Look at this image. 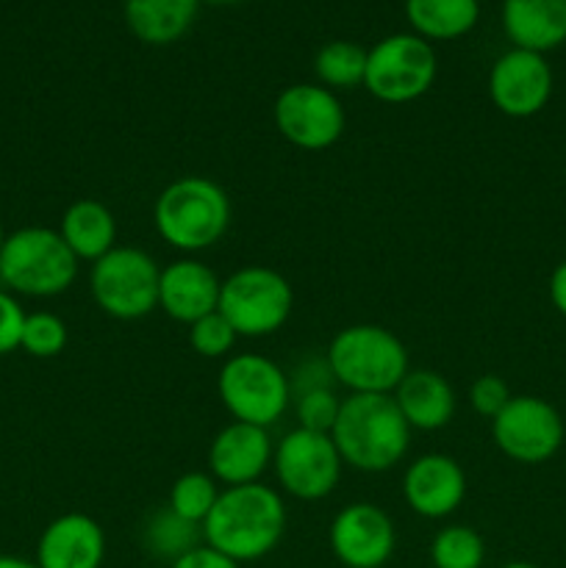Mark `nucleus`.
Segmentation results:
<instances>
[{
    "label": "nucleus",
    "instance_id": "19",
    "mask_svg": "<svg viewBox=\"0 0 566 568\" xmlns=\"http://www.w3.org/2000/svg\"><path fill=\"white\" fill-rule=\"evenodd\" d=\"M392 397L411 430H442L455 416L453 386L447 377L433 369H408Z\"/></svg>",
    "mask_w": 566,
    "mask_h": 568
},
{
    "label": "nucleus",
    "instance_id": "24",
    "mask_svg": "<svg viewBox=\"0 0 566 568\" xmlns=\"http://www.w3.org/2000/svg\"><path fill=\"white\" fill-rule=\"evenodd\" d=\"M198 538H203V527L181 519V516L172 514L170 508L155 510L142 530L144 549H148L153 558L166 560V564H172V560H178L181 555L200 547Z\"/></svg>",
    "mask_w": 566,
    "mask_h": 568
},
{
    "label": "nucleus",
    "instance_id": "11",
    "mask_svg": "<svg viewBox=\"0 0 566 568\" xmlns=\"http://www.w3.org/2000/svg\"><path fill=\"white\" fill-rule=\"evenodd\" d=\"M566 427L547 399L519 394L492 419V438L505 458L525 466L547 464L564 447Z\"/></svg>",
    "mask_w": 566,
    "mask_h": 568
},
{
    "label": "nucleus",
    "instance_id": "39",
    "mask_svg": "<svg viewBox=\"0 0 566 568\" xmlns=\"http://www.w3.org/2000/svg\"><path fill=\"white\" fill-rule=\"evenodd\" d=\"M209 3H220V6H228V3H239V0H209Z\"/></svg>",
    "mask_w": 566,
    "mask_h": 568
},
{
    "label": "nucleus",
    "instance_id": "9",
    "mask_svg": "<svg viewBox=\"0 0 566 568\" xmlns=\"http://www.w3.org/2000/svg\"><path fill=\"white\" fill-rule=\"evenodd\" d=\"M436 75V50L416 33H392L366 50L364 87L381 103H411L431 92Z\"/></svg>",
    "mask_w": 566,
    "mask_h": 568
},
{
    "label": "nucleus",
    "instance_id": "32",
    "mask_svg": "<svg viewBox=\"0 0 566 568\" xmlns=\"http://www.w3.org/2000/svg\"><path fill=\"white\" fill-rule=\"evenodd\" d=\"M22 325H26V311L20 300L0 286V355H9L20 347Z\"/></svg>",
    "mask_w": 566,
    "mask_h": 568
},
{
    "label": "nucleus",
    "instance_id": "26",
    "mask_svg": "<svg viewBox=\"0 0 566 568\" xmlns=\"http://www.w3.org/2000/svg\"><path fill=\"white\" fill-rule=\"evenodd\" d=\"M483 560H486V541L475 527L447 525L433 536V568H483Z\"/></svg>",
    "mask_w": 566,
    "mask_h": 568
},
{
    "label": "nucleus",
    "instance_id": "3",
    "mask_svg": "<svg viewBox=\"0 0 566 568\" xmlns=\"http://www.w3.org/2000/svg\"><path fill=\"white\" fill-rule=\"evenodd\" d=\"M159 236L181 253H203L231 227V197L216 181L203 175H183L166 183L153 205Z\"/></svg>",
    "mask_w": 566,
    "mask_h": 568
},
{
    "label": "nucleus",
    "instance_id": "27",
    "mask_svg": "<svg viewBox=\"0 0 566 568\" xmlns=\"http://www.w3.org/2000/svg\"><path fill=\"white\" fill-rule=\"evenodd\" d=\"M216 499H220V486H216V480L209 471H186V475H181L172 483L166 508L175 516H181V519L203 527Z\"/></svg>",
    "mask_w": 566,
    "mask_h": 568
},
{
    "label": "nucleus",
    "instance_id": "1",
    "mask_svg": "<svg viewBox=\"0 0 566 568\" xmlns=\"http://www.w3.org/2000/svg\"><path fill=\"white\" fill-rule=\"evenodd\" d=\"M283 532L286 505L275 488L261 480L220 491L203 521V541L239 566L266 558L281 544Z\"/></svg>",
    "mask_w": 566,
    "mask_h": 568
},
{
    "label": "nucleus",
    "instance_id": "29",
    "mask_svg": "<svg viewBox=\"0 0 566 568\" xmlns=\"http://www.w3.org/2000/svg\"><path fill=\"white\" fill-rule=\"evenodd\" d=\"M236 342L239 333L233 331V325L220 311L189 325V344L203 358H225V355L233 353Z\"/></svg>",
    "mask_w": 566,
    "mask_h": 568
},
{
    "label": "nucleus",
    "instance_id": "25",
    "mask_svg": "<svg viewBox=\"0 0 566 568\" xmlns=\"http://www.w3.org/2000/svg\"><path fill=\"white\" fill-rule=\"evenodd\" d=\"M314 72L320 78V87L331 89V92L364 87L366 50L361 44L347 42V39L322 44L314 59Z\"/></svg>",
    "mask_w": 566,
    "mask_h": 568
},
{
    "label": "nucleus",
    "instance_id": "5",
    "mask_svg": "<svg viewBox=\"0 0 566 568\" xmlns=\"http://www.w3.org/2000/svg\"><path fill=\"white\" fill-rule=\"evenodd\" d=\"M78 258L59 231L28 225L6 236L0 250V286L22 297H59L75 283Z\"/></svg>",
    "mask_w": 566,
    "mask_h": 568
},
{
    "label": "nucleus",
    "instance_id": "15",
    "mask_svg": "<svg viewBox=\"0 0 566 568\" xmlns=\"http://www.w3.org/2000/svg\"><path fill=\"white\" fill-rule=\"evenodd\" d=\"M403 499L422 519H447L466 499V471L453 455H420L403 475Z\"/></svg>",
    "mask_w": 566,
    "mask_h": 568
},
{
    "label": "nucleus",
    "instance_id": "20",
    "mask_svg": "<svg viewBox=\"0 0 566 568\" xmlns=\"http://www.w3.org/2000/svg\"><path fill=\"white\" fill-rule=\"evenodd\" d=\"M503 28L514 48L547 53L566 42V0H503Z\"/></svg>",
    "mask_w": 566,
    "mask_h": 568
},
{
    "label": "nucleus",
    "instance_id": "35",
    "mask_svg": "<svg viewBox=\"0 0 566 568\" xmlns=\"http://www.w3.org/2000/svg\"><path fill=\"white\" fill-rule=\"evenodd\" d=\"M549 303L560 316H566V261H560L549 275Z\"/></svg>",
    "mask_w": 566,
    "mask_h": 568
},
{
    "label": "nucleus",
    "instance_id": "33",
    "mask_svg": "<svg viewBox=\"0 0 566 568\" xmlns=\"http://www.w3.org/2000/svg\"><path fill=\"white\" fill-rule=\"evenodd\" d=\"M333 375H331V366H327L325 358H309L297 366V369L289 375V386H292V399L297 394L311 392V388H327L333 386Z\"/></svg>",
    "mask_w": 566,
    "mask_h": 568
},
{
    "label": "nucleus",
    "instance_id": "4",
    "mask_svg": "<svg viewBox=\"0 0 566 568\" xmlns=\"http://www.w3.org/2000/svg\"><path fill=\"white\" fill-rule=\"evenodd\" d=\"M331 375L350 394H394L408 375V349L381 325H350L331 338L325 353Z\"/></svg>",
    "mask_w": 566,
    "mask_h": 568
},
{
    "label": "nucleus",
    "instance_id": "6",
    "mask_svg": "<svg viewBox=\"0 0 566 568\" xmlns=\"http://www.w3.org/2000/svg\"><path fill=\"white\" fill-rule=\"evenodd\" d=\"M294 308L292 283L270 266L250 264L222 281L220 314L239 333V338L272 336L289 322Z\"/></svg>",
    "mask_w": 566,
    "mask_h": 568
},
{
    "label": "nucleus",
    "instance_id": "36",
    "mask_svg": "<svg viewBox=\"0 0 566 568\" xmlns=\"http://www.w3.org/2000/svg\"><path fill=\"white\" fill-rule=\"evenodd\" d=\"M0 568H39L37 560L17 558V555H0Z\"/></svg>",
    "mask_w": 566,
    "mask_h": 568
},
{
    "label": "nucleus",
    "instance_id": "23",
    "mask_svg": "<svg viewBox=\"0 0 566 568\" xmlns=\"http://www.w3.org/2000/svg\"><path fill=\"white\" fill-rule=\"evenodd\" d=\"M477 0H405V20L427 42H453L477 26Z\"/></svg>",
    "mask_w": 566,
    "mask_h": 568
},
{
    "label": "nucleus",
    "instance_id": "31",
    "mask_svg": "<svg viewBox=\"0 0 566 568\" xmlns=\"http://www.w3.org/2000/svg\"><path fill=\"white\" fill-rule=\"evenodd\" d=\"M514 397L508 388V383L499 375H481L469 388V405L477 416L483 419H494L499 410L508 405V399Z\"/></svg>",
    "mask_w": 566,
    "mask_h": 568
},
{
    "label": "nucleus",
    "instance_id": "22",
    "mask_svg": "<svg viewBox=\"0 0 566 568\" xmlns=\"http://www.w3.org/2000/svg\"><path fill=\"white\" fill-rule=\"evenodd\" d=\"M198 9L200 0H125V22L139 42L164 48L192 28Z\"/></svg>",
    "mask_w": 566,
    "mask_h": 568
},
{
    "label": "nucleus",
    "instance_id": "7",
    "mask_svg": "<svg viewBox=\"0 0 566 568\" xmlns=\"http://www.w3.org/2000/svg\"><path fill=\"white\" fill-rule=\"evenodd\" d=\"M216 392L233 422L272 427L292 403L289 375L272 358L259 353H239L222 364Z\"/></svg>",
    "mask_w": 566,
    "mask_h": 568
},
{
    "label": "nucleus",
    "instance_id": "18",
    "mask_svg": "<svg viewBox=\"0 0 566 568\" xmlns=\"http://www.w3.org/2000/svg\"><path fill=\"white\" fill-rule=\"evenodd\" d=\"M105 560V532L87 514H64L50 521L37 541L39 568H100Z\"/></svg>",
    "mask_w": 566,
    "mask_h": 568
},
{
    "label": "nucleus",
    "instance_id": "21",
    "mask_svg": "<svg viewBox=\"0 0 566 568\" xmlns=\"http://www.w3.org/2000/svg\"><path fill=\"white\" fill-rule=\"evenodd\" d=\"M61 239L78 261H98L117 247V220L105 203L94 197L75 200L59 225Z\"/></svg>",
    "mask_w": 566,
    "mask_h": 568
},
{
    "label": "nucleus",
    "instance_id": "8",
    "mask_svg": "<svg viewBox=\"0 0 566 568\" xmlns=\"http://www.w3.org/2000/svg\"><path fill=\"white\" fill-rule=\"evenodd\" d=\"M159 264L139 247L109 250L89 272V288L98 308L120 322L144 320L159 308Z\"/></svg>",
    "mask_w": 566,
    "mask_h": 568
},
{
    "label": "nucleus",
    "instance_id": "13",
    "mask_svg": "<svg viewBox=\"0 0 566 568\" xmlns=\"http://www.w3.org/2000/svg\"><path fill=\"white\" fill-rule=\"evenodd\" d=\"M488 98L494 109L514 120H527L544 111L553 98V70L544 53L511 48L488 72Z\"/></svg>",
    "mask_w": 566,
    "mask_h": 568
},
{
    "label": "nucleus",
    "instance_id": "17",
    "mask_svg": "<svg viewBox=\"0 0 566 568\" xmlns=\"http://www.w3.org/2000/svg\"><path fill=\"white\" fill-rule=\"evenodd\" d=\"M222 281L198 258H178L161 270L159 308L181 325L203 320L220 308Z\"/></svg>",
    "mask_w": 566,
    "mask_h": 568
},
{
    "label": "nucleus",
    "instance_id": "2",
    "mask_svg": "<svg viewBox=\"0 0 566 568\" xmlns=\"http://www.w3.org/2000/svg\"><path fill=\"white\" fill-rule=\"evenodd\" d=\"M411 433L392 394H350L342 399L331 438L344 466L377 475L408 455Z\"/></svg>",
    "mask_w": 566,
    "mask_h": 568
},
{
    "label": "nucleus",
    "instance_id": "37",
    "mask_svg": "<svg viewBox=\"0 0 566 568\" xmlns=\"http://www.w3.org/2000/svg\"><path fill=\"white\" fill-rule=\"evenodd\" d=\"M503 568H538L536 564H527V560H511V564H505Z\"/></svg>",
    "mask_w": 566,
    "mask_h": 568
},
{
    "label": "nucleus",
    "instance_id": "30",
    "mask_svg": "<svg viewBox=\"0 0 566 568\" xmlns=\"http://www.w3.org/2000/svg\"><path fill=\"white\" fill-rule=\"evenodd\" d=\"M338 408H342V399L333 392V386L327 388H311V392L297 394L294 397V410H297V427L314 433H331L336 425Z\"/></svg>",
    "mask_w": 566,
    "mask_h": 568
},
{
    "label": "nucleus",
    "instance_id": "28",
    "mask_svg": "<svg viewBox=\"0 0 566 568\" xmlns=\"http://www.w3.org/2000/svg\"><path fill=\"white\" fill-rule=\"evenodd\" d=\"M64 347L67 325L61 316L50 314V311H33V314H26L20 349H26L33 358H55V355L64 353Z\"/></svg>",
    "mask_w": 566,
    "mask_h": 568
},
{
    "label": "nucleus",
    "instance_id": "10",
    "mask_svg": "<svg viewBox=\"0 0 566 568\" xmlns=\"http://www.w3.org/2000/svg\"><path fill=\"white\" fill-rule=\"evenodd\" d=\"M272 469L283 491L303 503H316L333 494L342 480L344 460L331 433L294 427L275 444Z\"/></svg>",
    "mask_w": 566,
    "mask_h": 568
},
{
    "label": "nucleus",
    "instance_id": "34",
    "mask_svg": "<svg viewBox=\"0 0 566 568\" xmlns=\"http://www.w3.org/2000/svg\"><path fill=\"white\" fill-rule=\"evenodd\" d=\"M170 568H239V564H233L231 558H225L222 552L211 549L209 544H200V547H194L192 552L172 560Z\"/></svg>",
    "mask_w": 566,
    "mask_h": 568
},
{
    "label": "nucleus",
    "instance_id": "14",
    "mask_svg": "<svg viewBox=\"0 0 566 568\" xmlns=\"http://www.w3.org/2000/svg\"><path fill=\"white\" fill-rule=\"evenodd\" d=\"M327 541L344 568H383L397 547V530L383 508L353 503L333 516Z\"/></svg>",
    "mask_w": 566,
    "mask_h": 568
},
{
    "label": "nucleus",
    "instance_id": "38",
    "mask_svg": "<svg viewBox=\"0 0 566 568\" xmlns=\"http://www.w3.org/2000/svg\"><path fill=\"white\" fill-rule=\"evenodd\" d=\"M6 236H9V233L3 231V225H0V250H3V244H6Z\"/></svg>",
    "mask_w": 566,
    "mask_h": 568
},
{
    "label": "nucleus",
    "instance_id": "16",
    "mask_svg": "<svg viewBox=\"0 0 566 568\" xmlns=\"http://www.w3.org/2000/svg\"><path fill=\"white\" fill-rule=\"evenodd\" d=\"M275 444L270 427L231 422L214 436L209 447V475L222 486H247L259 483L272 466Z\"/></svg>",
    "mask_w": 566,
    "mask_h": 568
},
{
    "label": "nucleus",
    "instance_id": "12",
    "mask_svg": "<svg viewBox=\"0 0 566 568\" xmlns=\"http://www.w3.org/2000/svg\"><path fill=\"white\" fill-rule=\"evenodd\" d=\"M275 128L300 150H327L342 139L347 114L336 92L320 83H292L272 105Z\"/></svg>",
    "mask_w": 566,
    "mask_h": 568
}]
</instances>
